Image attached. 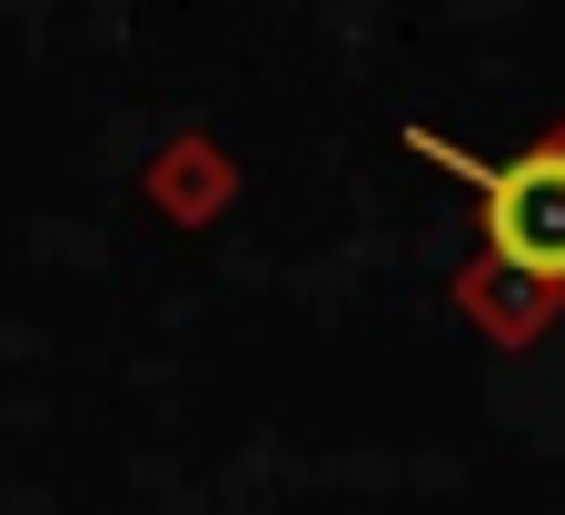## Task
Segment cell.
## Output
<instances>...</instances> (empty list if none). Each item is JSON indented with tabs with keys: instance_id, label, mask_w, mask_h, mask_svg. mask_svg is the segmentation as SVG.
Returning <instances> with one entry per match:
<instances>
[{
	"instance_id": "1",
	"label": "cell",
	"mask_w": 565,
	"mask_h": 515,
	"mask_svg": "<svg viewBox=\"0 0 565 515\" xmlns=\"http://www.w3.org/2000/svg\"><path fill=\"white\" fill-rule=\"evenodd\" d=\"M407 149L477 189L497 268H516V278H536V288H565V119L546 139H526L516 159H477V149L437 139V129H407Z\"/></svg>"
}]
</instances>
